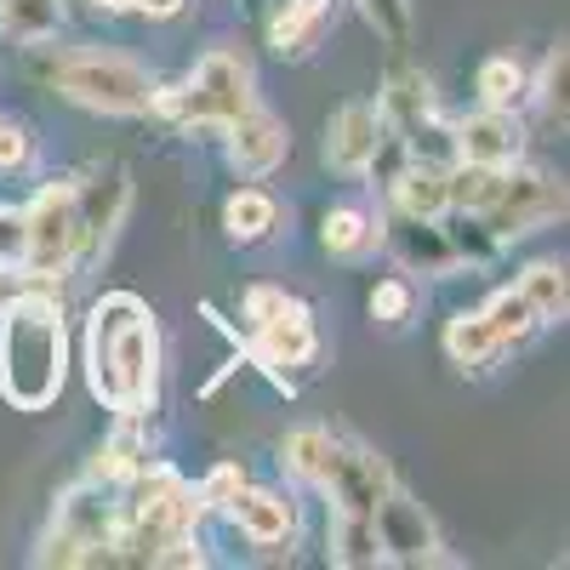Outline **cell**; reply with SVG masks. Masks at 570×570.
<instances>
[{"mask_svg": "<svg viewBox=\"0 0 570 570\" xmlns=\"http://www.w3.org/2000/svg\"><path fill=\"white\" fill-rule=\"evenodd\" d=\"M80 365L86 389L109 416L126 411H160V376H166V337L160 314L137 292H104L86 308L80 331Z\"/></svg>", "mask_w": 570, "mask_h": 570, "instance_id": "6da1fadb", "label": "cell"}, {"mask_svg": "<svg viewBox=\"0 0 570 570\" xmlns=\"http://www.w3.org/2000/svg\"><path fill=\"white\" fill-rule=\"evenodd\" d=\"M18 69L52 91V98L86 109V115H109V120H149L155 98H160V69H149L142 58L120 52V46H98V40H35L18 46Z\"/></svg>", "mask_w": 570, "mask_h": 570, "instance_id": "7a4b0ae2", "label": "cell"}, {"mask_svg": "<svg viewBox=\"0 0 570 570\" xmlns=\"http://www.w3.org/2000/svg\"><path fill=\"white\" fill-rule=\"evenodd\" d=\"M69 383V308L46 279H18L0 297V400L35 416L52 411Z\"/></svg>", "mask_w": 570, "mask_h": 570, "instance_id": "3957f363", "label": "cell"}, {"mask_svg": "<svg viewBox=\"0 0 570 570\" xmlns=\"http://www.w3.org/2000/svg\"><path fill=\"white\" fill-rule=\"evenodd\" d=\"M257 98V63L246 46H206L177 80H160L155 115L188 142H217L228 120H240Z\"/></svg>", "mask_w": 570, "mask_h": 570, "instance_id": "277c9868", "label": "cell"}, {"mask_svg": "<svg viewBox=\"0 0 570 570\" xmlns=\"http://www.w3.org/2000/svg\"><path fill=\"white\" fill-rule=\"evenodd\" d=\"M240 348L246 360L274 376V389L285 394H297L303 376L320 371V354H325V337H320V320L314 308L297 297V292H285V285H246V297H240Z\"/></svg>", "mask_w": 570, "mask_h": 570, "instance_id": "5b68a950", "label": "cell"}, {"mask_svg": "<svg viewBox=\"0 0 570 570\" xmlns=\"http://www.w3.org/2000/svg\"><path fill=\"white\" fill-rule=\"evenodd\" d=\"M120 531V485H104L80 473V480L52 502V519L35 542V564H80V570H98L109 564Z\"/></svg>", "mask_w": 570, "mask_h": 570, "instance_id": "8992f818", "label": "cell"}, {"mask_svg": "<svg viewBox=\"0 0 570 570\" xmlns=\"http://www.w3.org/2000/svg\"><path fill=\"white\" fill-rule=\"evenodd\" d=\"M23 223H29V252H23V279H46L63 285L80 279L75 257H80V217H75V171L46 177L35 195L23 200Z\"/></svg>", "mask_w": 570, "mask_h": 570, "instance_id": "52a82bcc", "label": "cell"}, {"mask_svg": "<svg viewBox=\"0 0 570 570\" xmlns=\"http://www.w3.org/2000/svg\"><path fill=\"white\" fill-rule=\"evenodd\" d=\"M131 171L120 160H98V166H86L75 171V217H80V257H75V274H91L109 246H115V234L126 228V212H131Z\"/></svg>", "mask_w": 570, "mask_h": 570, "instance_id": "ba28073f", "label": "cell"}, {"mask_svg": "<svg viewBox=\"0 0 570 570\" xmlns=\"http://www.w3.org/2000/svg\"><path fill=\"white\" fill-rule=\"evenodd\" d=\"M394 485H400V480H394L389 456L371 451L365 440H354V434H343V428H337V445H331L320 480H314L308 491H314L331 513H360V519H371V508L383 502Z\"/></svg>", "mask_w": 570, "mask_h": 570, "instance_id": "9c48e42d", "label": "cell"}, {"mask_svg": "<svg viewBox=\"0 0 570 570\" xmlns=\"http://www.w3.org/2000/svg\"><path fill=\"white\" fill-rule=\"evenodd\" d=\"M485 223H491V234L502 246L531 240V234L564 223V177L548 171V166H531V160L508 166V183H502L497 206L485 212Z\"/></svg>", "mask_w": 570, "mask_h": 570, "instance_id": "30bf717a", "label": "cell"}, {"mask_svg": "<svg viewBox=\"0 0 570 570\" xmlns=\"http://www.w3.org/2000/svg\"><path fill=\"white\" fill-rule=\"evenodd\" d=\"M371 531H376V548H383V564H445V537H440V519L422 508V497H411L405 485H394L383 502L371 508Z\"/></svg>", "mask_w": 570, "mask_h": 570, "instance_id": "8fae6325", "label": "cell"}, {"mask_svg": "<svg viewBox=\"0 0 570 570\" xmlns=\"http://www.w3.org/2000/svg\"><path fill=\"white\" fill-rule=\"evenodd\" d=\"M217 519H228V531L240 542H252V548H292L303 537V497L285 491V485L246 480L240 491L223 502Z\"/></svg>", "mask_w": 570, "mask_h": 570, "instance_id": "7c38bea8", "label": "cell"}, {"mask_svg": "<svg viewBox=\"0 0 570 570\" xmlns=\"http://www.w3.org/2000/svg\"><path fill=\"white\" fill-rule=\"evenodd\" d=\"M217 149H223V166L240 183H263V177H274L285 160H292V126H285L268 104H252L240 120L223 126Z\"/></svg>", "mask_w": 570, "mask_h": 570, "instance_id": "4fadbf2b", "label": "cell"}, {"mask_svg": "<svg viewBox=\"0 0 570 570\" xmlns=\"http://www.w3.org/2000/svg\"><path fill=\"white\" fill-rule=\"evenodd\" d=\"M343 0H268V12L257 18V35L268 46V58L279 63H308L337 29Z\"/></svg>", "mask_w": 570, "mask_h": 570, "instance_id": "5bb4252c", "label": "cell"}, {"mask_svg": "<svg viewBox=\"0 0 570 570\" xmlns=\"http://www.w3.org/2000/svg\"><path fill=\"white\" fill-rule=\"evenodd\" d=\"M383 212V252L394 257V268L416 274V279H456V252L445 240V223L440 217H405V212Z\"/></svg>", "mask_w": 570, "mask_h": 570, "instance_id": "9a60e30c", "label": "cell"}, {"mask_svg": "<svg viewBox=\"0 0 570 570\" xmlns=\"http://www.w3.org/2000/svg\"><path fill=\"white\" fill-rule=\"evenodd\" d=\"M451 137H456V160H473V166H519L531 155V126L519 109L473 104V115L451 120Z\"/></svg>", "mask_w": 570, "mask_h": 570, "instance_id": "2e32d148", "label": "cell"}, {"mask_svg": "<svg viewBox=\"0 0 570 570\" xmlns=\"http://www.w3.org/2000/svg\"><path fill=\"white\" fill-rule=\"evenodd\" d=\"M383 109L376 98H343L337 109L325 115V131H320V160L337 171V177H360L383 142Z\"/></svg>", "mask_w": 570, "mask_h": 570, "instance_id": "e0dca14e", "label": "cell"}, {"mask_svg": "<svg viewBox=\"0 0 570 570\" xmlns=\"http://www.w3.org/2000/svg\"><path fill=\"white\" fill-rule=\"evenodd\" d=\"M320 252L343 268H360L383 252V212H371L365 200H337L320 212Z\"/></svg>", "mask_w": 570, "mask_h": 570, "instance_id": "ac0fdd59", "label": "cell"}, {"mask_svg": "<svg viewBox=\"0 0 570 570\" xmlns=\"http://www.w3.org/2000/svg\"><path fill=\"white\" fill-rule=\"evenodd\" d=\"M279 228H285V206H279L274 188H263V183H240V188L223 200V240H228L234 252L268 246Z\"/></svg>", "mask_w": 570, "mask_h": 570, "instance_id": "d6986e66", "label": "cell"}, {"mask_svg": "<svg viewBox=\"0 0 570 570\" xmlns=\"http://www.w3.org/2000/svg\"><path fill=\"white\" fill-rule=\"evenodd\" d=\"M440 348H445V360H451L462 376H491V371L508 360L502 337L491 331V320H485L480 308H456V314L445 320V331H440Z\"/></svg>", "mask_w": 570, "mask_h": 570, "instance_id": "ffe728a7", "label": "cell"}, {"mask_svg": "<svg viewBox=\"0 0 570 570\" xmlns=\"http://www.w3.org/2000/svg\"><path fill=\"white\" fill-rule=\"evenodd\" d=\"M389 212H405V217H445L451 212V166H434V160H405V171L389 183V195L376 200Z\"/></svg>", "mask_w": 570, "mask_h": 570, "instance_id": "44dd1931", "label": "cell"}, {"mask_svg": "<svg viewBox=\"0 0 570 570\" xmlns=\"http://www.w3.org/2000/svg\"><path fill=\"white\" fill-rule=\"evenodd\" d=\"M473 104L480 109H531V63L513 52H491L473 69Z\"/></svg>", "mask_w": 570, "mask_h": 570, "instance_id": "7402d4cb", "label": "cell"}, {"mask_svg": "<svg viewBox=\"0 0 570 570\" xmlns=\"http://www.w3.org/2000/svg\"><path fill=\"white\" fill-rule=\"evenodd\" d=\"M513 292L531 303V314L542 320V331L564 325L570 314V279H564V263L559 257H531L513 268Z\"/></svg>", "mask_w": 570, "mask_h": 570, "instance_id": "603a6c76", "label": "cell"}, {"mask_svg": "<svg viewBox=\"0 0 570 570\" xmlns=\"http://www.w3.org/2000/svg\"><path fill=\"white\" fill-rule=\"evenodd\" d=\"M422 314V279L394 268V274H376L371 292H365V320L383 325V331H405Z\"/></svg>", "mask_w": 570, "mask_h": 570, "instance_id": "cb8c5ba5", "label": "cell"}, {"mask_svg": "<svg viewBox=\"0 0 570 570\" xmlns=\"http://www.w3.org/2000/svg\"><path fill=\"white\" fill-rule=\"evenodd\" d=\"M69 23V0H0V40L7 46H35L52 40Z\"/></svg>", "mask_w": 570, "mask_h": 570, "instance_id": "d4e9b609", "label": "cell"}, {"mask_svg": "<svg viewBox=\"0 0 570 570\" xmlns=\"http://www.w3.org/2000/svg\"><path fill=\"white\" fill-rule=\"evenodd\" d=\"M331 445H337V428H325V422H297L292 434L279 440V468H285V480H292L297 491H308V485L320 480V468H325Z\"/></svg>", "mask_w": 570, "mask_h": 570, "instance_id": "484cf974", "label": "cell"}, {"mask_svg": "<svg viewBox=\"0 0 570 570\" xmlns=\"http://www.w3.org/2000/svg\"><path fill=\"white\" fill-rule=\"evenodd\" d=\"M440 223H445V240H451L462 274H485V268H497V263L508 257V246L491 234L485 217H473V212H445Z\"/></svg>", "mask_w": 570, "mask_h": 570, "instance_id": "4316f807", "label": "cell"}, {"mask_svg": "<svg viewBox=\"0 0 570 570\" xmlns=\"http://www.w3.org/2000/svg\"><path fill=\"white\" fill-rule=\"evenodd\" d=\"M480 314L491 320V331L502 337V348H508V354L531 348V343L542 337V320L531 314V303H525V297L513 292V279H508V285H497V292H491V297L480 303Z\"/></svg>", "mask_w": 570, "mask_h": 570, "instance_id": "83f0119b", "label": "cell"}, {"mask_svg": "<svg viewBox=\"0 0 570 570\" xmlns=\"http://www.w3.org/2000/svg\"><path fill=\"white\" fill-rule=\"evenodd\" d=\"M325 559L337 564V570H371V564H383V548H376L371 519L331 513V525H325Z\"/></svg>", "mask_w": 570, "mask_h": 570, "instance_id": "f1b7e54d", "label": "cell"}, {"mask_svg": "<svg viewBox=\"0 0 570 570\" xmlns=\"http://www.w3.org/2000/svg\"><path fill=\"white\" fill-rule=\"evenodd\" d=\"M508 183V166H473V160H451V212H473L485 217Z\"/></svg>", "mask_w": 570, "mask_h": 570, "instance_id": "f546056e", "label": "cell"}, {"mask_svg": "<svg viewBox=\"0 0 570 570\" xmlns=\"http://www.w3.org/2000/svg\"><path fill=\"white\" fill-rule=\"evenodd\" d=\"M354 12L371 23L376 40H389V52H405L416 35V7L411 0H354Z\"/></svg>", "mask_w": 570, "mask_h": 570, "instance_id": "4dcf8cb0", "label": "cell"}, {"mask_svg": "<svg viewBox=\"0 0 570 570\" xmlns=\"http://www.w3.org/2000/svg\"><path fill=\"white\" fill-rule=\"evenodd\" d=\"M564 80H570V52H564V40H553L542 63L531 69V104L548 109L559 126H564Z\"/></svg>", "mask_w": 570, "mask_h": 570, "instance_id": "1f68e13d", "label": "cell"}, {"mask_svg": "<svg viewBox=\"0 0 570 570\" xmlns=\"http://www.w3.org/2000/svg\"><path fill=\"white\" fill-rule=\"evenodd\" d=\"M23 252H29V223H23V206L0 200V274H18V279H23Z\"/></svg>", "mask_w": 570, "mask_h": 570, "instance_id": "d6a6232c", "label": "cell"}, {"mask_svg": "<svg viewBox=\"0 0 570 570\" xmlns=\"http://www.w3.org/2000/svg\"><path fill=\"white\" fill-rule=\"evenodd\" d=\"M35 155H40V142H35V131L23 126V120H12V115H0V171H29L35 166Z\"/></svg>", "mask_w": 570, "mask_h": 570, "instance_id": "836d02e7", "label": "cell"}, {"mask_svg": "<svg viewBox=\"0 0 570 570\" xmlns=\"http://www.w3.org/2000/svg\"><path fill=\"white\" fill-rule=\"evenodd\" d=\"M252 480V473L240 468V462H234V456H223L212 473H206V480H195V491H200V502H206V513H223V502L234 497V491H240Z\"/></svg>", "mask_w": 570, "mask_h": 570, "instance_id": "e575fe53", "label": "cell"}, {"mask_svg": "<svg viewBox=\"0 0 570 570\" xmlns=\"http://www.w3.org/2000/svg\"><path fill=\"white\" fill-rule=\"evenodd\" d=\"M188 12H195V0H131V18L142 23H177Z\"/></svg>", "mask_w": 570, "mask_h": 570, "instance_id": "d590c367", "label": "cell"}, {"mask_svg": "<svg viewBox=\"0 0 570 570\" xmlns=\"http://www.w3.org/2000/svg\"><path fill=\"white\" fill-rule=\"evenodd\" d=\"M91 12H104V18H131V0H86Z\"/></svg>", "mask_w": 570, "mask_h": 570, "instance_id": "8d00e7d4", "label": "cell"}, {"mask_svg": "<svg viewBox=\"0 0 570 570\" xmlns=\"http://www.w3.org/2000/svg\"><path fill=\"white\" fill-rule=\"evenodd\" d=\"M234 12H240V23H252V29H257V18L268 12V0H234Z\"/></svg>", "mask_w": 570, "mask_h": 570, "instance_id": "74e56055", "label": "cell"}]
</instances>
